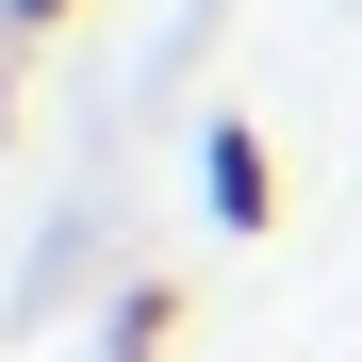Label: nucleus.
I'll use <instances>...</instances> for the list:
<instances>
[{
  "label": "nucleus",
  "instance_id": "f257e3e1",
  "mask_svg": "<svg viewBox=\"0 0 362 362\" xmlns=\"http://www.w3.org/2000/svg\"><path fill=\"white\" fill-rule=\"evenodd\" d=\"M198 198H214V230H280V148H264V115H214V132H198Z\"/></svg>",
  "mask_w": 362,
  "mask_h": 362
},
{
  "label": "nucleus",
  "instance_id": "7ed1b4c3",
  "mask_svg": "<svg viewBox=\"0 0 362 362\" xmlns=\"http://www.w3.org/2000/svg\"><path fill=\"white\" fill-rule=\"evenodd\" d=\"M83 0H0V49H33V33H66Z\"/></svg>",
  "mask_w": 362,
  "mask_h": 362
},
{
  "label": "nucleus",
  "instance_id": "f03ea898",
  "mask_svg": "<svg viewBox=\"0 0 362 362\" xmlns=\"http://www.w3.org/2000/svg\"><path fill=\"white\" fill-rule=\"evenodd\" d=\"M181 346V280H115L99 296V362H165Z\"/></svg>",
  "mask_w": 362,
  "mask_h": 362
}]
</instances>
